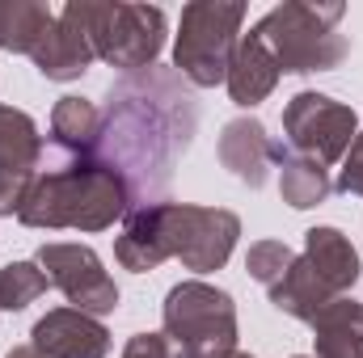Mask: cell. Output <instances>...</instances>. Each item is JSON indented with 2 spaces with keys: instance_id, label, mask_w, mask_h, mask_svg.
<instances>
[{
  "instance_id": "obj_10",
  "label": "cell",
  "mask_w": 363,
  "mask_h": 358,
  "mask_svg": "<svg viewBox=\"0 0 363 358\" xmlns=\"http://www.w3.org/2000/svg\"><path fill=\"white\" fill-rule=\"evenodd\" d=\"M43 135L26 110L0 105V215H17L26 190L43 173Z\"/></svg>"
},
{
  "instance_id": "obj_8",
  "label": "cell",
  "mask_w": 363,
  "mask_h": 358,
  "mask_svg": "<svg viewBox=\"0 0 363 358\" xmlns=\"http://www.w3.org/2000/svg\"><path fill=\"white\" fill-rule=\"evenodd\" d=\"M165 224H169V253L194 274L220 270L233 258L241 236V219L224 207L165 202Z\"/></svg>"
},
{
  "instance_id": "obj_2",
  "label": "cell",
  "mask_w": 363,
  "mask_h": 358,
  "mask_svg": "<svg viewBox=\"0 0 363 358\" xmlns=\"http://www.w3.org/2000/svg\"><path fill=\"white\" fill-rule=\"evenodd\" d=\"M131 211V194L123 178L106 161H68L55 169H43L26 190L17 219L26 228H77V232H101L114 219Z\"/></svg>"
},
{
  "instance_id": "obj_3",
  "label": "cell",
  "mask_w": 363,
  "mask_h": 358,
  "mask_svg": "<svg viewBox=\"0 0 363 358\" xmlns=\"http://www.w3.org/2000/svg\"><path fill=\"white\" fill-rule=\"evenodd\" d=\"M342 4H304V0H287L271 8L254 34L267 42L274 55L279 72H330L351 55L347 34H338L342 21Z\"/></svg>"
},
{
  "instance_id": "obj_23",
  "label": "cell",
  "mask_w": 363,
  "mask_h": 358,
  "mask_svg": "<svg viewBox=\"0 0 363 358\" xmlns=\"http://www.w3.org/2000/svg\"><path fill=\"white\" fill-rule=\"evenodd\" d=\"M291 262H296V253H291L283 241H258V245H250V253H245V270H250V278H258L267 291L287 274Z\"/></svg>"
},
{
  "instance_id": "obj_18",
  "label": "cell",
  "mask_w": 363,
  "mask_h": 358,
  "mask_svg": "<svg viewBox=\"0 0 363 358\" xmlns=\"http://www.w3.org/2000/svg\"><path fill=\"white\" fill-rule=\"evenodd\" d=\"M334 299H342V295L330 291V282L308 266L304 253H300V258L287 266V274L271 287V304L283 316H296V321H313V316H317L325 304H334Z\"/></svg>"
},
{
  "instance_id": "obj_11",
  "label": "cell",
  "mask_w": 363,
  "mask_h": 358,
  "mask_svg": "<svg viewBox=\"0 0 363 358\" xmlns=\"http://www.w3.org/2000/svg\"><path fill=\"white\" fill-rule=\"evenodd\" d=\"M34 68L47 76V81H77L81 72H89V64L97 59L89 42V30H85V13L81 4H64L55 8V25L43 34V42L30 51Z\"/></svg>"
},
{
  "instance_id": "obj_20",
  "label": "cell",
  "mask_w": 363,
  "mask_h": 358,
  "mask_svg": "<svg viewBox=\"0 0 363 358\" xmlns=\"http://www.w3.org/2000/svg\"><path fill=\"white\" fill-rule=\"evenodd\" d=\"M55 25V8L38 0H0V47L30 55Z\"/></svg>"
},
{
  "instance_id": "obj_28",
  "label": "cell",
  "mask_w": 363,
  "mask_h": 358,
  "mask_svg": "<svg viewBox=\"0 0 363 358\" xmlns=\"http://www.w3.org/2000/svg\"><path fill=\"white\" fill-rule=\"evenodd\" d=\"M296 358H313V354H296Z\"/></svg>"
},
{
  "instance_id": "obj_26",
  "label": "cell",
  "mask_w": 363,
  "mask_h": 358,
  "mask_svg": "<svg viewBox=\"0 0 363 358\" xmlns=\"http://www.w3.org/2000/svg\"><path fill=\"white\" fill-rule=\"evenodd\" d=\"M4 358H47V354H43V350H34V346H13Z\"/></svg>"
},
{
  "instance_id": "obj_15",
  "label": "cell",
  "mask_w": 363,
  "mask_h": 358,
  "mask_svg": "<svg viewBox=\"0 0 363 358\" xmlns=\"http://www.w3.org/2000/svg\"><path fill=\"white\" fill-rule=\"evenodd\" d=\"M279 64H274V55L267 51V42L250 30L241 42H237V51H233V68H228V93H233V101L237 105H258V101H267L279 85Z\"/></svg>"
},
{
  "instance_id": "obj_6",
  "label": "cell",
  "mask_w": 363,
  "mask_h": 358,
  "mask_svg": "<svg viewBox=\"0 0 363 358\" xmlns=\"http://www.w3.org/2000/svg\"><path fill=\"white\" fill-rule=\"evenodd\" d=\"M85 30H89L93 55L123 72H148L157 68V55L165 47V13L157 4H89L81 0Z\"/></svg>"
},
{
  "instance_id": "obj_22",
  "label": "cell",
  "mask_w": 363,
  "mask_h": 358,
  "mask_svg": "<svg viewBox=\"0 0 363 358\" xmlns=\"http://www.w3.org/2000/svg\"><path fill=\"white\" fill-rule=\"evenodd\" d=\"M47 274L38 262H9L0 270V308L4 312H21L30 308L38 295H47Z\"/></svg>"
},
{
  "instance_id": "obj_21",
  "label": "cell",
  "mask_w": 363,
  "mask_h": 358,
  "mask_svg": "<svg viewBox=\"0 0 363 358\" xmlns=\"http://www.w3.org/2000/svg\"><path fill=\"white\" fill-rule=\"evenodd\" d=\"M330 190H334V181L325 173V165H317V161L287 156V161L279 165V194H283V202L296 207V211H308V207L325 202Z\"/></svg>"
},
{
  "instance_id": "obj_1",
  "label": "cell",
  "mask_w": 363,
  "mask_h": 358,
  "mask_svg": "<svg viewBox=\"0 0 363 358\" xmlns=\"http://www.w3.org/2000/svg\"><path fill=\"white\" fill-rule=\"evenodd\" d=\"M199 127V105L174 68H148L110 85L101 105V148L106 161L131 194V207L161 202L174 169L186 156Z\"/></svg>"
},
{
  "instance_id": "obj_13",
  "label": "cell",
  "mask_w": 363,
  "mask_h": 358,
  "mask_svg": "<svg viewBox=\"0 0 363 358\" xmlns=\"http://www.w3.org/2000/svg\"><path fill=\"white\" fill-rule=\"evenodd\" d=\"M283 161H287V148L274 144L258 118H233L220 135V165L250 190L267 185L271 165H283Z\"/></svg>"
},
{
  "instance_id": "obj_12",
  "label": "cell",
  "mask_w": 363,
  "mask_h": 358,
  "mask_svg": "<svg viewBox=\"0 0 363 358\" xmlns=\"http://www.w3.org/2000/svg\"><path fill=\"white\" fill-rule=\"evenodd\" d=\"M30 346L43 350L47 358H106L110 354V333L106 325L77 312V308H51L34 329H30Z\"/></svg>"
},
{
  "instance_id": "obj_25",
  "label": "cell",
  "mask_w": 363,
  "mask_h": 358,
  "mask_svg": "<svg viewBox=\"0 0 363 358\" xmlns=\"http://www.w3.org/2000/svg\"><path fill=\"white\" fill-rule=\"evenodd\" d=\"M123 358H174V354H169L165 333H135V337L127 342Z\"/></svg>"
},
{
  "instance_id": "obj_24",
  "label": "cell",
  "mask_w": 363,
  "mask_h": 358,
  "mask_svg": "<svg viewBox=\"0 0 363 358\" xmlns=\"http://www.w3.org/2000/svg\"><path fill=\"white\" fill-rule=\"evenodd\" d=\"M342 194H359L363 198V135H355V144L347 148V156H342V173L334 181Z\"/></svg>"
},
{
  "instance_id": "obj_9",
  "label": "cell",
  "mask_w": 363,
  "mask_h": 358,
  "mask_svg": "<svg viewBox=\"0 0 363 358\" xmlns=\"http://www.w3.org/2000/svg\"><path fill=\"white\" fill-rule=\"evenodd\" d=\"M38 266L47 274L51 287L64 291V299L77 312L89 316H106L118 308V287L114 278L101 270V258L93 253L89 245H68V241H51L38 249Z\"/></svg>"
},
{
  "instance_id": "obj_27",
  "label": "cell",
  "mask_w": 363,
  "mask_h": 358,
  "mask_svg": "<svg viewBox=\"0 0 363 358\" xmlns=\"http://www.w3.org/2000/svg\"><path fill=\"white\" fill-rule=\"evenodd\" d=\"M224 358H254V354H245V350H233V354H224Z\"/></svg>"
},
{
  "instance_id": "obj_5",
  "label": "cell",
  "mask_w": 363,
  "mask_h": 358,
  "mask_svg": "<svg viewBox=\"0 0 363 358\" xmlns=\"http://www.w3.org/2000/svg\"><path fill=\"white\" fill-rule=\"evenodd\" d=\"M241 21H245V4H224V0L186 4L178 47H174V72L199 89L224 85L233 68V51L241 42Z\"/></svg>"
},
{
  "instance_id": "obj_16",
  "label": "cell",
  "mask_w": 363,
  "mask_h": 358,
  "mask_svg": "<svg viewBox=\"0 0 363 358\" xmlns=\"http://www.w3.org/2000/svg\"><path fill=\"white\" fill-rule=\"evenodd\" d=\"M304 258L330 282L334 295H351V287L359 282V253H355L351 236L338 228H308L304 232Z\"/></svg>"
},
{
  "instance_id": "obj_19",
  "label": "cell",
  "mask_w": 363,
  "mask_h": 358,
  "mask_svg": "<svg viewBox=\"0 0 363 358\" xmlns=\"http://www.w3.org/2000/svg\"><path fill=\"white\" fill-rule=\"evenodd\" d=\"M51 135L72 161H89L101 148V110L89 97H60L51 110Z\"/></svg>"
},
{
  "instance_id": "obj_17",
  "label": "cell",
  "mask_w": 363,
  "mask_h": 358,
  "mask_svg": "<svg viewBox=\"0 0 363 358\" xmlns=\"http://www.w3.org/2000/svg\"><path fill=\"white\" fill-rule=\"evenodd\" d=\"M308 325L317 333L313 358H363V304H355L351 295L325 304Z\"/></svg>"
},
{
  "instance_id": "obj_7",
  "label": "cell",
  "mask_w": 363,
  "mask_h": 358,
  "mask_svg": "<svg viewBox=\"0 0 363 358\" xmlns=\"http://www.w3.org/2000/svg\"><path fill=\"white\" fill-rule=\"evenodd\" d=\"M355 110L334 101L330 93H296L283 110V135L291 144L296 156L317 161V165H334L347 156V148L355 144Z\"/></svg>"
},
{
  "instance_id": "obj_14",
  "label": "cell",
  "mask_w": 363,
  "mask_h": 358,
  "mask_svg": "<svg viewBox=\"0 0 363 358\" xmlns=\"http://www.w3.org/2000/svg\"><path fill=\"white\" fill-rule=\"evenodd\" d=\"M114 258L131 274H148L161 262H169V224H165V202L131 207L123 215V236L114 241Z\"/></svg>"
},
{
  "instance_id": "obj_4",
  "label": "cell",
  "mask_w": 363,
  "mask_h": 358,
  "mask_svg": "<svg viewBox=\"0 0 363 358\" xmlns=\"http://www.w3.org/2000/svg\"><path fill=\"white\" fill-rule=\"evenodd\" d=\"M161 321L174 358H224L237 350V304L203 278H186L165 295Z\"/></svg>"
}]
</instances>
